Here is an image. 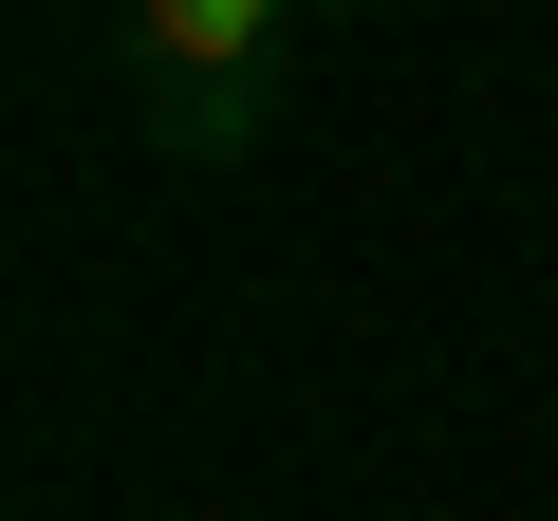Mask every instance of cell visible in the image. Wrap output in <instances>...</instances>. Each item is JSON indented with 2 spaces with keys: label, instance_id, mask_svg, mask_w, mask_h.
<instances>
[{
  "label": "cell",
  "instance_id": "cell-1",
  "mask_svg": "<svg viewBox=\"0 0 558 521\" xmlns=\"http://www.w3.org/2000/svg\"><path fill=\"white\" fill-rule=\"evenodd\" d=\"M299 75H317V0H149V20L112 38V94H131L149 168H242V149H279Z\"/></svg>",
  "mask_w": 558,
  "mask_h": 521
}]
</instances>
